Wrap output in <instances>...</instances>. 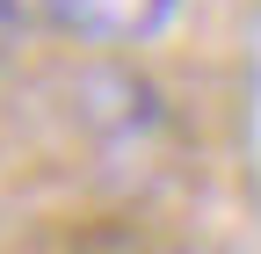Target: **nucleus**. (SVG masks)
<instances>
[{"label":"nucleus","instance_id":"obj_1","mask_svg":"<svg viewBox=\"0 0 261 254\" xmlns=\"http://www.w3.org/2000/svg\"><path fill=\"white\" fill-rule=\"evenodd\" d=\"M58 37L94 44V51H130V44H152L167 37L181 0H29Z\"/></svg>","mask_w":261,"mask_h":254},{"label":"nucleus","instance_id":"obj_2","mask_svg":"<svg viewBox=\"0 0 261 254\" xmlns=\"http://www.w3.org/2000/svg\"><path fill=\"white\" fill-rule=\"evenodd\" d=\"M15 15H22L15 0H0V58H8V37H15Z\"/></svg>","mask_w":261,"mask_h":254}]
</instances>
